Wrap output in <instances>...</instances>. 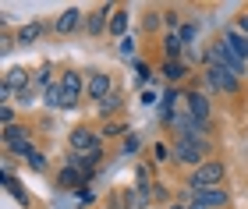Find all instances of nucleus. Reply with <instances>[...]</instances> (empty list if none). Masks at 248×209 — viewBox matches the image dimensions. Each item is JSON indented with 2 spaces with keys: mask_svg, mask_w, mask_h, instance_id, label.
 Instances as JSON below:
<instances>
[{
  "mask_svg": "<svg viewBox=\"0 0 248 209\" xmlns=\"http://www.w3.org/2000/svg\"><path fill=\"white\" fill-rule=\"evenodd\" d=\"M223 181H227V163L223 160H206L199 170L188 174L185 188L188 192H209V188H223Z\"/></svg>",
  "mask_w": 248,
  "mask_h": 209,
  "instance_id": "f257e3e1",
  "label": "nucleus"
},
{
  "mask_svg": "<svg viewBox=\"0 0 248 209\" xmlns=\"http://www.w3.org/2000/svg\"><path fill=\"white\" fill-rule=\"evenodd\" d=\"M209 152H213V142L209 138H188V135L174 138V160L185 163V167H191V170H199L206 160H213Z\"/></svg>",
  "mask_w": 248,
  "mask_h": 209,
  "instance_id": "f03ea898",
  "label": "nucleus"
},
{
  "mask_svg": "<svg viewBox=\"0 0 248 209\" xmlns=\"http://www.w3.org/2000/svg\"><path fill=\"white\" fill-rule=\"evenodd\" d=\"M209 64H213V68H227L231 75H238V78H245V75H248V64H245L223 39L209 43V50H206V68H209Z\"/></svg>",
  "mask_w": 248,
  "mask_h": 209,
  "instance_id": "7ed1b4c3",
  "label": "nucleus"
},
{
  "mask_svg": "<svg viewBox=\"0 0 248 209\" xmlns=\"http://www.w3.org/2000/svg\"><path fill=\"white\" fill-rule=\"evenodd\" d=\"M4 149L11 152V156L29 160L32 152H36V146H32V131H29L25 124H11V128H4Z\"/></svg>",
  "mask_w": 248,
  "mask_h": 209,
  "instance_id": "20e7f679",
  "label": "nucleus"
},
{
  "mask_svg": "<svg viewBox=\"0 0 248 209\" xmlns=\"http://www.w3.org/2000/svg\"><path fill=\"white\" fill-rule=\"evenodd\" d=\"M202 78H206V85H209V92H223V96H238L241 92V78L238 75H231L227 68H209L202 71Z\"/></svg>",
  "mask_w": 248,
  "mask_h": 209,
  "instance_id": "39448f33",
  "label": "nucleus"
},
{
  "mask_svg": "<svg viewBox=\"0 0 248 209\" xmlns=\"http://www.w3.org/2000/svg\"><path fill=\"white\" fill-rule=\"evenodd\" d=\"M181 202L195 206V209H227L231 206V195H227V188H209V192H188L185 188Z\"/></svg>",
  "mask_w": 248,
  "mask_h": 209,
  "instance_id": "423d86ee",
  "label": "nucleus"
},
{
  "mask_svg": "<svg viewBox=\"0 0 248 209\" xmlns=\"http://www.w3.org/2000/svg\"><path fill=\"white\" fill-rule=\"evenodd\" d=\"M67 146H71V152H99L103 149V138H99L93 128L78 124V128H71V135H67Z\"/></svg>",
  "mask_w": 248,
  "mask_h": 209,
  "instance_id": "0eeeda50",
  "label": "nucleus"
},
{
  "mask_svg": "<svg viewBox=\"0 0 248 209\" xmlns=\"http://www.w3.org/2000/svg\"><path fill=\"white\" fill-rule=\"evenodd\" d=\"M110 92H114V78H110L107 71H89L85 75V100L103 103Z\"/></svg>",
  "mask_w": 248,
  "mask_h": 209,
  "instance_id": "6e6552de",
  "label": "nucleus"
},
{
  "mask_svg": "<svg viewBox=\"0 0 248 209\" xmlns=\"http://www.w3.org/2000/svg\"><path fill=\"white\" fill-rule=\"evenodd\" d=\"M61 92H64V106H75L78 100H82V96H85V78H82V71H75V68L61 71Z\"/></svg>",
  "mask_w": 248,
  "mask_h": 209,
  "instance_id": "1a4fd4ad",
  "label": "nucleus"
},
{
  "mask_svg": "<svg viewBox=\"0 0 248 209\" xmlns=\"http://www.w3.org/2000/svg\"><path fill=\"white\" fill-rule=\"evenodd\" d=\"M114 11H117L114 4H99L93 15L85 18V32H89V36H103V32H110V15H114Z\"/></svg>",
  "mask_w": 248,
  "mask_h": 209,
  "instance_id": "9d476101",
  "label": "nucleus"
},
{
  "mask_svg": "<svg viewBox=\"0 0 248 209\" xmlns=\"http://www.w3.org/2000/svg\"><path fill=\"white\" fill-rule=\"evenodd\" d=\"M185 110H188L195 120H209V114H213L209 96H206V92H185Z\"/></svg>",
  "mask_w": 248,
  "mask_h": 209,
  "instance_id": "9b49d317",
  "label": "nucleus"
},
{
  "mask_svg": "<svg viewBox=\"0 0 248 209\" xmlns=\"http://www.w3.org/2000/svg\"><path fill=\"white\" fill-rule=\"evenodd\" d=\"M78 29H85L82 11H78V7H67L64 15L53 21V32H57V36H71V32H78Z\"/></svg>",
  "mask_w": 248,
  "mask_h": 209,
  "instance_id": "f8f14e48",
  "label": "nucleus"
},
{
  "mask_svg": "<svg viewBox=\"0 0 248 209\" xmlns=\"http://www.w3.org/2000/svg\"><path fill=\"white\" fill-rule=\"evenodd\" d=\"M220 39L227 43V46H231V50L238 53L245 64H248V36H245V32H238V29L231 25V29H223V36H220Z\"/></svg>",
  "mask_w": 248,
  "mask_h": 209,
  "instance_id": "ddd939ff",
  "label": "nucleus"
},
{
  "mask_svg": "<svg viewBox=\"0 0 248 209\" xmlns=\"http://www.w3.org/2000/svg\"><path fill=\"white\" fill-rule=\"evenodd\" d=\"M160 50H163V60H181L185 57V43L177 32H167L163 43H160Z\"/></svg>",
  "mask_w": 248,
  "mask_h": 209,
  "instance_id": "4468645a",
  "label": "nucleus"
},
{
  "mask_svg": "<svg viewBox=\"0 0 248 209\" xmlns=\"http://www.w3.org/2000/svg\"><path fill=\"white\" fill-rule=\"evenodd\" d=\"M160 75L167 78V85H177V82H185L188 64H185V60H163V64H160Z\"/></svg>",
  "mask_w": 248,
  "mask_h": 209,
  "instance_id": "2eb2a0df",
  "label": "nucleus"
},
{
  "mask_svg": "<svg viewBox=\"0 0 248 209\" xmlns=\"http://www.w3.org/2000/svg\"><path fill=\"white\" fill-rule=\"evenodd\" d=\"M128 25H131V15L124 7H117L114 15H110V36H117V39H128Z\"/></svg>",
  "mask_w": 248,
  "mask_h": 209,
  "instance_id": "dca6fc26",
  "label": "nucleus"
},
{
  "mask_svg": "<svg viewBox=\"0 0 248 209\" xmlns=\"http://www.w3.org/2000/svg\"><path fill=\"white\" fill-rule=\"evenodd\" d=\"M57 184H61V188H75V192H78V184H89V178H85L82 170H75V167H61Z\"/></svg>",
  "mask_w": 248,
  "mask_h": 209,
  "instance_id": "f3484780",
  "label": "nucleus"
},
{
  "mask_svg": "<svg viewBox=\"0 0 248 209\" xmlns=\"http://www.w3.org/2000/svg\"><path fill=\"white\" fill-rule=\"evenodd\" d=\"M39 36H43V25H36V21H32V25H21V29H18L15 43H21V46H32Z\"/></svg>",
  "mask_w": 248,
  "mask_h": 209,
  "instance_id": "a211bd4d",
  "label": "nucleus"
},
{
  "mask_svg": "<svg viewBox=\"0 0 248 209\" xmlns=\"http://www.w3.org/2000/svg\"><path fill=\"white\" fill-rule=\"evenodd\" d=\"M43 103H46V106H64V92H61V82H53L50 89H43Z\"/></svg>",
  "mask_w": 248,
  "mask_h": 209,
  "instance_id": "6ab92c4d",
  "label": "nucleus"
},
{
  "mask_svg": "<svg viewBox=\"0 0 248 209\" xmlns=\"http://www.w3.org/2000/svg\"><path fill=\"white\" fill-rule=\"evenodd\" d=\"M177 36H181L185 46H195V36H199V21H185L181 29H177Z\"/></svg>",
  "mask_w": 248,
  "mask_h": 209,
  "instance_id": "aec40b11",
  "label": "nucleus"
},
{
  "mask_svg": "<svg viewBox=\"0 0 248 209\" xmlns=\"http://www.w3.org/2000/svg\"><path fill=\"white\" fill-rule=\"evenodd\" d=\"M153 78V64L149 60H135V85H145Z\"/></svg>",
  "mask_w": 248,
  "mask_h": 209,
  "instance_id": "412c9836",
  "label": "nucleus"
},
{
  "mask_svg": "<svg viewBox=\"0 0 248 209\" xmlns=\"http://www.w3.org/2000/svg\"><path fill=\"white\" fill-rule=\"evenodd\" d=\"M96 110H99L103 117H107V114H117V110H121V96H117V92H110L103 103H96Z\"/></svg>",
  "mask_w": 248,
  "mask_h": 209,
  "instance_id": "4be33fe9",
  "label": "nucleus"
},
{
  "mask_svg": "<svg viewBox=\"0 0 248 209\" xmlns=\"http://www.w3.org/2000/svg\"><path fill=\"white\" fill-rule=\"evenodd\" d=\"M153 160H156V163L174 160V146H167V142H156V146H153Z\"/></svg>",
  "mask_w": 248,
  "mask_h": 209,
  "instance_id": "5701e85b",
  "label": "nucleus"
},
{
  "mask_svg": "<svg viewBox=\"0 0 248 209\" xmlns=\"http://www.w3.org/2000/svg\"><path fill=\"white\" fill-rule=\"evenodd\" d=\"M153 202H156V206H163V209L174 202V199H170V192H167L160 181H153Z\"/></svg>",
  "mask_w": 248,
  "mask_h": 209,
  "instance_id": "b1692460",
  "label": "nucleus"
},
{
  "mask_svg": "<svg viewBox=\"0 0 248 209\" xmlns=\"http://www.w3.org/2000/svg\"><path fill=\"white\" fill-rule=\"evenodd\" d=\"M4 184H7V192H11V195H15V199H18L21 206H25V209H29V202H32V199H29V192H21L15 178H4Z\"/></svg>",
  "mask_w": 248,
  "mask_h": 209,
  "instance_id": "393cba45",
  "label": "nucleus"
},
{
  "mask_svg": "<svg viewBox=\"0 0 248 209\" xmlns=\"http://www.w3.org/2000/svg\"><path fill=\"white\" fill-rule=\"evenodd\" d=\"M163 25H167V32H177L185 21H181V15H177L174 7H167V11H163Z\"/></svg>",
  "mask_w": 248,
  "mask_h": 209,
  "instance_id": "a878e982",
  "label": "nucleus"
},
{
  "mask_svg": "<svg viewBox=\"0 0 248 209\" xmlns=\"http://www.w3.org/2000/svg\"><path fill=\"white\" fill-rule=\"evenodd\" d=\"M25 163H29V167L36 170V174H46V152H39V149H36V152H32V156H29Z\"/></svg>",
  "mask_w": 248,
  "mask_h": 209,
  "instance_id": "bb28decb",
  "label": "nucleus"
},
{
  "mask_svg": "<svg viewBox=\"0 0 248 209\" xmlns=\"http://www.w3.org/2000/svg\"><path fill=\"white\" fill-rule=\"evenodd\" d=\"M117 135H128V124H124V120H110L103 128V138H117Z\"/></svg>",
  "mask_w": 248,
  "mask_h": 209,
  "instance_id": "cd10ccee",
  "label": "nucleus"
},
{
  "mask_svg": "<svg viewBox=\"0 0 248 209\" xmlns=\"http://www.w3.org/2000/svg\"><path fill=\"white\" fill-rule=\"evenodd\" d=\"M142 149V138L135 135V131H128V135H124V156H131V152H139Z\"/></svg>",
  "mask_w": 248,
  "mask_h": 209,
  "instance_id": "c85d7f7f",
  "label": "nucleus"
},
{
  "mask_svg": "<svg viewBox=\"0 0 248 209\" xmlns=\"http://www.w3.org/2000/svg\"><path fill=\"white\" fill-rule=\"evenodd\" d=\"M0 124H4V128L15 124V106H11V103H0Z\"/></svg>",
  "mask_w": 248,
  "mask_h": 209,
  "instance_id": "c756f323",
  "label": "nucleus"
},
{
  "mask_svg": "<svg viewBox=\"0 0 248 209\" xmlns=\"http://www.w3.org/2000/svg\"><path fill=\"white\" fill-rule=\"evenodd\" d=\"M142 25L149 29V32H153V29H160V25H163V11H149V15H145V21H142Z\"/></svg>",
  "mask_w": 248,
  "mask_h": 209,
  "instance_id": "7c9ffc66",
  "label": "nucleus"
},
{
  "mask_svg": "<svg viewBox=\"0 0 248 209\" xmlns=\"http://www.w3.org/2000/svg\"><path fill=\"white\" fill-rule=\"evenodd\" d=\"M32 82L43 85V89H50V85H53V82H50V68H39L36 75H32Z\"/></svg>",
  "mask_w": 248,
  "mask_h": 209,
  "instance_id": "2f4dec72",
  "label": "nucleus"
},
{
  "mask_svg": "<svg viewBox=\"0 0 248 209\" xmlns=\"http://www.w3.org/2000/svg\"><path fill=\"white\" fill-rule=\"evenodd\" d=\"M75 202H78V206H93V202H96V195L89 192V188H78V192H75Z\"/></svg>",
  "mask_w": 248,
  "mask_h": 209,
  "instance_id": "473e14b6",
  "label": "nucleus"
},
{
  "mask_svg": "<svg viewBox=\"0 0 248 209\" xmlns=\"http://www.w3.org/2000/svg\"><path fill=\"white\" fill-rule=\"evenodd\" d=\"M149 174H153L149 163H139V167H135V181H149Z\"/></svg>",
  "mask_w": 248,
  "mask_h": 209,
  "instance_id": "72a5a7b5",
  "label": "nucleus"
},
{
  "mask_svg": "<svg viewBox=\"0 0 248 209\" xmlns=\"http://www.w3.org/2000/svg\"><path fill=\"white\" fill-rule=\"evenodd\" d=\"M15 96H18V103H21V106L36 103V100H32V85H29V89H21V92H15Z\"/></svg>",
  "mask_w": 248,
  "mask_h": 209,
  "instance_id": "f704fd0d",
  "label": "nucleus"
},
{
  "mask_svg": "<svg viewBox=\"0 0 248 209\" xmlns=\"http://www.w3.org/2000/svg\"><path fill=\"white\" fill-rule=\"evenodd\" d=\"M121 53H124V57H131V53H135V39H131V36L121 39Z\"/></svg>",
  "mask_w": 248,
  "mask_h": 209,
  "instance_id": "c9c22d12",
  "label": "nucleus"
},
{
  "mask_svg": "<svg viewBox=\"0 0 248 209\" xmlns=\"http://www.w3.org/2000/svg\"><path fill=\"white\" fill-rule=\"evenodd\" d=\"M234 29H238V32H245V36H248V11H245V15H238V21H234Z\"/></svg>",
  "mask_w": 248,
  "mask_h": 209,
  "instance_id": "e433bc0d",
  "label": "nucleus"
},
{
  "mask_svg": "<svg viewBox=\"0 0 248 209\" xmlns=\"http://www.w3.org/2000/svg\"><path fill=\"white\" fill-rule=\"evenodd\" d=\"M139 103H145V106H153V103H156V92H153V89H142V100H139Z\"/></svg>",
  "mask_w": 248,
  "mask_h": 209,
  "instance_id": "4c0bfd02",
  "label": "nucleus"
},
{
  "mask_svg": "<svg viewBox=\"0 0 248 209\" xmlns=\"http://www.w3.org/2000/svg\"><path fill=\"white\" fill-rule=\"evenodd\" d=\"M167 209H188V202H181V199H177V202H170Z\"/></svg>",
  "mask_w": 248,
  "mask_h": 209,
  "instance_id": "58836bf2",
  "label": "nucleus"
},
{
  "mask_svg": "<svg viewBox=\"0 0 248 209\" xmlns=\"http://www.w3.org/2000/svg\"><path fill=\"white\" fill-rule=\"evenodd\" d=\"M153 209H163V206H153Z\"/></svg>",
  "mask_w": 248,
  "mask_h": 209,
  "instance_id": "ea45409f",
  "label": "nucleus"
}]
</instances>
